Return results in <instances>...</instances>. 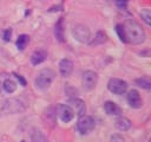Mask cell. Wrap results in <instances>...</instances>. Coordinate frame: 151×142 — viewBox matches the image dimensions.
<instances>
[{
    "instance_id": "6da1fadb",
    "label": "cell",
    "mask_w": 151,
    "mask_h": 142,
    "mask_svg": "<svg viewBox=\"0 0 151 142\" xmlns=\"http://www.w3.org/2000/svg\"><path fill=\"white\" fill-rule=\"evenodd\" d=\"M123 31H124V37H125V43L132 44V45H140L144 43L146 34L142 25L136 21L134 19H127L122 24Z\"/></svg>"
},
{
    "instance_id": "7a4b0ae2",
    "label": "cell",
    "mask_w": 151,
    "mask_h": 142,
    "mask_svg": "<svg viewBox=\"0 0 151 142\" xmlns=\"http://www.w3.org/2000/svg\"><path fill=\"white\" fill-rule=\"evenodd\" d=\"M0 110L5 115L21 114L26 110V104L19 98H7L2 102Z\"/></svg>"
},
{
    "instance_id": "3957f363",
    "label": "cell",
    "mask_w": 151,
    "mask_h": 142,
    "mask_svg": "<svg viewBox=\"0 0 151 142\" xmlns=\"http://www.w3.org/2000/svg\"><path fill=\"white\" fill-rule=\"evenodd\" d=\"M54 76L55 75H54V72L51 69H42V70H40L37 73L35 78H34L35 88L41 90V91L47 90L51 86V84H52V82L54 79Z\"/></svg>"
},
{
    "instance_id": "277c9868",
    "label": "cell",
    "mask_w": 151,
    "mask_h": 142,
    "mask_svg": "<svg viewBox=\"0 0 151 142\" xmlns=\"http://www.w3.org/2000/svg\"><path fill=\"white\" fill-rule=\"evenodd\" d=\"M72 33L74 39L81 44H88L91 41V31L84 24H76L73 26Z\"/></svg>"
},
{
    "instance_id": "5b68a950",
    "label": "cell",
    "mask_w": 151,
    "mask_h": 142,
    "mask_svg": "<svg viewBox=\"0 0 151 142\" xmlns=\"http://www.w3.org/2000/svg\"><path fill=\"white\" fill-rule=\"evenodd\" d=\"M96 127V122L91 116L87 115H83L79 117L78 122H77V131L80 135H87L91 131L94 130Z\"/></svg>"
},
{
    "instance_id": "8992f818",
    "label": "cell",
    "mask_w": 151,
    "mask_h": 142,
    "mask_svg": "<svg viewBox=\"0 0 151 142\" xmlns=\"http://www.w3.org/2000/svg\"><path fill=\"white\" fill-rule=\"evenodd\" d=\"M127 83L120 78H111L107 82V89L114 95H124L127 91Z\"/></svg>"
},
{
    "instance_id": "52a82bcc",
    "label": "cell",
    "mask_w": 151,
    "mask_h": 142,
    "mask_svg": "<svg viewBox=\"0 0 151 142\" xmlns=\"http://www.w3.org/2000/svg\"><path fill=\"white\" fill-rule=\"evenodd\" d=\"M97 83H98V75H97V72H94L92 70H87V71H85L83 73V76H81V84H83V88L86 91H90V90L94 89Z\"/></svg>"
},
{
    "instance_id": "ba28073f",
    "label": "cell",
    "mask_w": 151,
    "mask_h": 142,
    "mask_svg": "<svg viewBox=\"0 0 151 142\" xmlns=\"http://www.w3.org/2000/svg\"><path fill=\"white\" fill-rule=\"evenodd\" d=\"M55 112H57L58 117L60 118V121L64 122V123H68L74 117V111L67 104H63V103L58 104L57 108H55Z\"/></svg>"
},
{
    "instance_id": "9c48e42d",
    "label": "cell",
    "mask_w": 151,
    "mask_h": 142,
    "mask_svg": "<svg viewBox=\"0 0 151 142\" xmlns=\"http://www.w3.org/2000/svg\"><path fill=\"white\" fill-rule=\"evenodd\" d=\"M126 101L130 108L132 109H139L143 106V99L139 95V92L136 89H131L126 95Z\"/></svg>"
},
{
    "instance_id": "30bf717a",
    "label": "cell",
    "mask_w": 151,
    "mask_h": 142,
    "mask_svg": "<svg viewBox=\"0 0 151 142\" xmlns=\"http://www.w3.org/2000/svg\"><path fill=\"white\" fill-rule=\"evenodd\" d=\"M68 104L72 108V110L74 111L76 115H78V117L83 116L86 114V105H85V102L81 101L80 98H70L68 99Z\"/></svg>"
},
{
    "instance_id": "8fae6325",
    "label": "cell",
    "mask_w": 151,
    "mask_h": 142,
    "mask_svg": "<svg viewBox=\"0 0 151 142\" xmlns=\"http://www.w3.org/2000/svg\"><path fill=\"white\" fill-rule=\"evenodd\" d=\"M59 72L61 75V77H70L73 72V62L68 58H64L60 60L59 63Z\"/></svg>"
},
{
    "instance_id": "7c38bea8",
    "label": "cell",
    "mask_w": 151,
    "mask_h": 142,
    "mask_svg": "<svg viewBox=\"0 0 151 142\" xmlns=\"http://www.w3.org/2000/svg\"><path fill=\"white\" fill-rule=\"evenodd\" d=\"M104 110L110 116H119L122 114V109L119 108V105L112 101H106L104 103Z\"/></svg>"
},
{
    "instance_id": "4fadbf2b",
    "label": "cell",
    "mask_w": 151,
    "mask_h": 142,
    "mask_svg": "<svg viewBox=\"0 0 151 142\" xmlns=\"http://www.w3.org/2000/svg\"><path fill=\"white\" fill-rule=\"evenodd\" d=\"M131 121L127 118V117H124V116H118L117 120L114 121V127L119 130V131H126L131 128Z\"/></svg>"
},
{
    "instance_id": "5bb4252c",
    "label": "cell",
    "mask_w": 151,
    "mask_h": 142,
    "mask_svg": "<svg viewBox=\"0 0 151 142\" xmlns=\"http://www.w3.org/2000/svg\"><path fill=\"white\" fill-rule=\"evenodd\" d=\"M54 34H55V38L59 43H63L65 39L64 37V18H59L57 24H55V27H54Z\"/></svg>"
},
{
    "instance_id": "9a60e30c",
    "label": "cell",
    "mask_w": 151,
    "mask_h": 142,
    "mask_svg": "<svg viewBox=\"0 0 151 142\" xmlns=\"http://www.w3.org/2000/svg\"><path fill=\"white\" fill-rule=\"evenodd\" d=\"M47 58V53L42 50H38V51H34L31 56V63L33 65H39L41 64L42 62H45Z\"/></svg>"
},
{
    "instance_id": "2e32d148",
    "label": "cell",
    "mask_w": 151,
    "mask_h": 142,
    "mask_svg": "<svg viewBox=\"0 0 151 142\" xmlns=\"http://www.w3.org/2000/svg\"><path fill=\"white\" fill-rule=\"evenodd\" d=\"M28 41H29V37H28L27 34H20V36L18 37L17 41H15V45H17L18 50L22 51V50H25V47L27 46Z\"/></svg>"
},
{
    "instance_id": "e0dca14e",
    "label": "cell",
    "mask_w": 151,
    "mask_h": 142,
    "mask_svg": "<svg viewBox=\"0 0 151 142\" xmlns=\"http://www.w3.org/2000/svg\"><path fill=\"white\" fill-rule=\"evenodd\" d=\"M2 89L7 92V93H13L15 90H17V84L14 80L12 79H6L4 83H2Z\"/></svg>"
},
{
    "instance_id": "ac0fdd59",
    "label": "cell",
    "mask_w": 151,
    "mask_h": 142,
    "mask_svg": "<svg viewBox=\"0 0 151 142\" xmlns=\"http://www.w3.org/2000/svg\"><path fill=\"white\" fill-rule=\"evenodd\" d=\"M106 40H107V36H106V33L103 32V31H99V32H97L94 40H93V41H90L88 44H90V45H99V44L105 43Z\"/></svg>"
},
{
    "instance_id": "d6986e66",
    "label": "cell",
    "mask_w": 151,
    "mask_h": 142,
    "mask_svg": "<svg viewBox=\"0 0 151 142\" xmlns=\"http://www.w3.org/2000/svg\"><path fill=\"white\" fill-rule=\"evenodd\" d=\"M136 84L143 89H146V90H150L151 89V82L147 77H142V78H137L136 79Z\"/></svg>"
},
{
    "instance_id": "ffe728a7",
    "label": "cell",
    "mask_w": 151,
    "mask_h": 142,
    "mask_svg": "<svg viewBox=\"0 0 151 142\" xmlns=\"http://www.w3.org/2000/svg\"><path fill=\"white\" fill-rule=\"evenodd\" d=\"M31 137H32V140H33L34 142H46L45 135H44L40 130H37V129L33 130V133L31 134Z\"/></svg>"
},
{
    "instance_id": "44dd1931",
    "label": "cell",
    "mask_w": 151,
    "mask_h": 142,
    "mask_svg": "<svg viewBox=\"0 0 151 142\" xmlns=\"http://www.w3.org/2000/svg\"><path fill=\"white\" fill-rule=\"evenodd\" d=\"M140 17H142V19L144 20V22H145L147 26L151 25V11H150L149 8L142 9V11H140Z\"/></svg>"
},
{
    "instance_id": "7402d4cb",
    "label": "cell",
    "mask_w": 151,
    "mask_h": 142,
    "mask_svg": "<svg viewBox=\"0 0 151 142\" xmlns=\"http://www.w3.org/2000/svg\"><path fill=\"white\" fill-rule=\"evenodd\" d=\"M116 31H117V34H118L120 41L125 43V37H124V31H123V26H122V24H118V25L116 26Z\"/></svg>"
},
{
    "instance_id": "603a6c76",
    "label": "cell",
    "mask_w": 151,
    "mask_h": 142,
    "mask_svg": "<svg viewBox=\"0 0 151 142\" xmlns=\"http://www.w3.org/2000/svg\"><path fill=\"white\" fill-rule=\"evenodd\" d=\"M110 142H126V140H125L123 136H120V135H118V134H114V135L111 136Z\"/></svg>"
},
{
    "instance_id": "cb8c5ba5",
    "label": "cell",
    "mask_w": 151,
    "mask_h": 142,
    "mask_svg": "<svg viewBox=\"0 0 151 142\" xmlns=\"http://www.w3.org/2000/svg\"><path fill=\"white\" fill-rule=\"evenodd\" d=\"M14 76H15V78L18 79V82H19V83H20L22 86H26V84H27V83H26L25 78H24L21 75H19V73H14Z\"/></svg>"
},
{
    "instance_id": "d4e9b609",
    "label": "cell",
    "mask_w": 151,
    "mask_h": 142,
    "mask_svg": "<svg viewBox=\"0 0 151 142\" xmlns=\"http://www.w3.org/2000/svg\"><path fill=\"white\" fill-rule=\"evenodd\" d=\"M11 34H12V30L11 28H7L4 32V39H5V41H9L11 40Z\"/></svg>"
},
{
    "instance_id": "484cf974",
    "label": "cell",
    "mask_w": 151,
    "mask_h": 142,
    "mask_svg": "<svg viewBox=\"0 0 151 142\" xmlns=\"http://www.w3.org/2000/svg\"><path fill=\"white\" fill-rule=\"evenodd\" d=\"M116 1H117V5H118L120 8H124V7L126 6V4H127L129 0H116Z\"/></svg>"
},
{
    "instance_id": "4316f807",
    "label": "cell",
    "mask_w": 151,
    "mask_h": 142,
    "mask_svg": "<svg viewBox=\"0 0 151 142\" xmlns=\"http://www.w3.org/2000/svg\"><path fill=\"white\" fill-rule=\"evenodd\" d=\"M1 90H2V82L0 80V93H1Z\"/></svg>"
}]
</instances>
